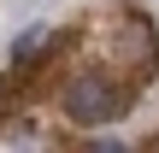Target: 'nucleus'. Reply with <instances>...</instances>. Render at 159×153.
<instances>
[{"label":"nucleus","mask_w":159,"mask_h":153,"mask_svg":"<svg viewBox=\"0 0 159 153\" xmlns=\"http://www.w3.org/2000/svg\"><path fill=\"white\" fill-rule=\"evenodd\" d=\"M83 153H130V147H124V142H112V136H100V142H89Z\"/></svg>","instance_id":"3"},{"label":"nucleus","mask_w":159,"mask_h":153,"mask_svg":"<svg viewBox=\"0 0 159 153\" xmlns=\"http://www.w3.org/2000/svg\"><path fill=\"white\" fill-rule=\"evenodd\" d=\"M53 35L59 29H47V24H24L18 35H12V47H6V59H12V71H24V65H35L47 47H53Z\"/></svg>","instance_id":"2"},{"label":"nucleus","mask_w":159,"mask_h":153,"mask_svg":"<svg viewBox=\"0 0 159 153\" xmlns=\"http://www.w3.org/2000/svg\"><path fill=\"white\" fill-rule=\"evenodd\" d=\"M130 112V88L106 83V77H71L65 83V118L77 124H112Z\"/></svg>","instance_id":"1"}]
</instances>
